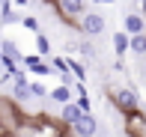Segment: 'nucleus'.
<instances>
[{
  "label": "nucleus",
  "instance_id": "9",
  "mask_svg": "<svg viewBox=\"0 0 146 137\" xmlns=\"http://www.w3.org/2000/svg\"><path fill=\"white\" fill-rule=\"evenodd\" d=\"M81 116H84V110L78 107V101H72V104H66V107L60 110V122H63L66 128H72V125H75V122H78V119H81Z\"/></svg>",
  "mask_w": 146,
  "mask_h": 137
},
{
  "label": "nucleus",
  "instance_id": "14",
  "mask_svg": "<svg viewBox=\"0 0 146 137\" xmlns=\"http://www.w3.org/2000/svg\"><path fill=\"white\" fill-rule=\"evenodd\" d=\"M69 71L78 77V83H84V77H87V69H84L81 60H69Z\"/></svg>",
  "mask_w": 146,
  "mask_h": 137
},
{
  "label": "nucleus",
  "instance_id": "12",
  "mask_svg": "<svg viewBox=\"0 0 146 137\" xmlns=\"http://www.w3.org/2000/svg\"><path fill=\"white\" fill-rule=\"evenodd\" d=\"M36 54L39 57H48L51 54V39L45 33H36Z\"/></svg>",
  "mask_w": 146,
  "mask_h": 137
},
{
  "label": "nucleus",
  "instance_id": "7",
  "mask_svg": "<svg viewBox=\"0 0 146 137\" xmlns=\"http://www.w3.org/2000/svg\"><path fill=\"white\" fill-rule=\"evenodd\" d=\"M122 30L128 36H140V33H146V18L140 15V12H128V15L122 18Z\"/></svg>",
  "mask_w": 146,
  "mask_h": 137
},
{
  "label": "nucleus",
  "instance_id": "17",
  "mask_svg": "<svg viewBox=\"0 0 146 137\" xmlns=\"http://www.w3.org/2000/svg\"><path fill=\"white\" fill-rule=\"evenodd\" d=\"M78 51H81V54L87 57V60H92V57H96V48H92L90 42H78Z\"/></svg>",
  "mask_w": 146,
  "mask_h": 137
},
{
  "label": "nucleus",
  "instance_id": "3",
  "mask_svg": "<svg viewBox=\"0 0 146 137\" xmlns=\"http://www.w3.org/2000/svg\"><path fill=\"white\" fill-rule=\"evenodd\" d=\"M122 131L125 137H146V113L134 110V113L122 116Z\"/></svg>",
  "mask_w": 146,
  "mask_h": 137
},
{
  "label": "nucleus",
  "instance_id": "1",
  "mask_svg": "<svg viewBox=\"0 0 146 137\" xmlns=\"http://www.w3.org/2000/svg\"><path fill=\"white\" fill-rule=\"evenodd\" d=\"M24 122H27V113L18 107V101L12 95H0V137L15 134Z\"/></svg>",
  "mask_w": 146,
  "mask_h": 137
},
{
  "label": "nucleus",
  "instance_id": "4",
  "mask_svg": "<svg viewBox=\"0 0 146 137\" xmlns=\"http://www.w3.org/2000/svg\"><path fill=\"white\" fill-rule=\"evenodd\" d=\"M69 131L75 134V137H96V134H98V119H96L92 113H84L81 119L69 128Z\"/></svg>",
  "mask_w": 146,
  "mask_h": 137
},
{
  "label": "nucleus",
  "instance_id": "20",
  "mask_svg": "<svg viewBox=\"0 0 146 137\" xmlns=\"http://www.w3.org/2000/svg\"><path fill=\"white\" fill-rule=\"evenodd\" d=\"M140 15L146 18V0H140Z\"/></svg>",
  "mask_w": 146,
  "mask_h": 137
},
{
  "label": "nucleus",
  "instance_id": "16",
  "mask_svg": "<svg viewBox=\"0 0 146 137\" xmlns=\"http://www.w3.org/2000/svg\"><path fill=\"white\" fill-rule=\"evenodd\" d=\"M51 69H54L57 75H63V71H69V60H66V57H51Z\"/></svg>",
  "mask_w": 146,
  "mask_h": 137
},
{
  "label": "nucleus",
  "instance_id": "2",
  "mask_svg": "<svg viewBox=\"0 0 146 137\" xmlns=\"http://www.w3.org/2000/svg\"><path fill=\"white\" fill-rule=\"evenodd\" d=\"M108 99L113 101V107H116L122 116H128V113H134V110H140V99H137V89H131V87H110Z\"/></svg>",
  "mask_w": 146,
  "mask_h": 137
},
{
  "label": "nucleus",
  "instance_id": "19",
  "mask_svg": "<svg viewBox=\"0 0 146 137\" xmlns=\"http://www.w3.org/2000/svg\"><path fill=\"white\" fill-rule=\"evenodd\" d=\"M75 101H78V107H81L84 113H90V110H92V104H90V99H87V95H78Z\"/></svg>",
  "mask_w": 146,
  "mask_h": 137
},
{
  "label": "nucleus",
  "instance_id": "18",
  "mask_svg": "<svg viewBox=\"0 0 146 137\" xmlns=\"http://www.w3.org/2000/svg\"><path fill=\"white\" fill-rule=\"evenodd\" d=\"M21 24H24V27H27V30H33V33H39V21H36V18H21Z\"/></svg>",
  "mask_w": 146,
  "mask_h": 137
},
{
  "label": "nucleus",
  "instance_id": "11",
  "mask_svg": "<svg viewBox=\"0 0 146 137\" xmlns=\"http://www.w3.org/2000/svg\"><path fill=\"white\" fill-rule=\"evenodd\" d=\"M72 93H75V89H69V87H63V83H57V87H51V95H48V99L57 101L60 107H66V104H72Z\"/></svg>",
  "mask_w": 146,
  "mask_h": 137
},
{
  "label": "nucleus",
  "instance_id": "8",
  "mask_svg": "<svg viewBox=\"0 0 146 137\" xmlns=\"http://www.w3.org/2000/svg\"><path fill=\"white\" fill-rule=\"evenodd\" d=\"M24 69L33 71V75H39V77H45V75H51V69L48 63H45V57H39V54H30V57H24Z\"/></svg>",
  "mask_w": 146,
  "mask_h": 137
},
{
  "label": "nucleus",
  "instance_id": "13",
  "mask_svg": "<svg viewBox=\"0 0 146 137\" xmlns=\"http://www.w3.org/2000/svg\"><path fill=\"white\" fill-rule=\"evenodd\" d=\"M131 54L146 57V33H140V36H131Z\"/></svg>",
  "mask_w": 146,
  "mask_h": 137
},
{
  "label": "nucleus",
  "instance_id": "10",
  "mask_svg": "<svg viewBox=\"0 0 146 137\" xmlns=\"http://www.w3.org/2000/svg\"><path fill=\"white\" fill-rule=\"evenodd\" d=\"M125 51H131V36L125 33V30H119V33H113V54H116V60H122Z\"/></svg>",
  "mask_w": 146,
  "mask_h": 137
},
{
  "label": "nucleus",
  "instance_id": "5",
  "mask_svg": "<svg viewBox=\"0 0 146 137\" xmlns=\"http://www.w3.org/2000/svg\"><path fill=\"white\" fill-rule=\"evenodd\" d=\"M36 137H66V125L60 119H48L45 113H39V131Z\"/></svg>",
  "mask_w": 146,
  "mask_h": 137
},
{
  "label": "nucleus",
  "instance_id": "6",
  "mask_svg": "<svg viewBox=\"0 0 146 137\" xmlns=\"http://www.w3.org/2000/svg\"><path fill=\"white\" fill-rule=\"evenodd\" d=\"M81 33H87V36H102V33H104V15H98V12H87V15L81 18Z\"/></svg>",
  "mask_w": 146,
  "mask_h": 137
},
{
  "label": "nucleus",
  "instance_id": "15",
  "mask_svg": "<svg viewBox=\"0 0 146 137\" xmlns=\"http://www.w3.org/2000/svg\"><path fill=\"white\" fill-rule=\"evenodd\" d=\"M30 95L33 99H45V95H51V89L45 83H39V81H30Z\"/></svg>",
  "mask_w": 146,
  "mask_h": 137
}]
</instances>
